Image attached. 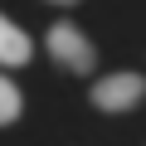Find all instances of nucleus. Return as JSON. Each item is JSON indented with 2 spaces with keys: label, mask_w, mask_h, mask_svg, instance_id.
Here are the masks:
<instances>
[{
  "label": "nucleus",
  "mask_w": 146,
  "mask_h": 146,
  "mask_svg": "<svg viewBox=\"0 0 146 146\" xmlns=\"http://www.w3.org/2000/svg\"><path fill=\"white\" fill-rule=\"evenodd\" d=\"M49 54H54L63 68H73V73H88V68L98 63V49L78 34V25H68V20H58V25L49 29Z\"/></svg>",
  "instance_id": "f257e3e1"
},
{
  "label": "nucleus",
  "mask_w": 146,
  "mask_h": 146,
  "mask_svg": "<svg viewBox=\"0 0 146 146\" xmlns=\"http://www.w3.org/2000/svg\"><path fill=\"white\" fill-rule=\"evenodd\" d=\"M141 98H146V78H141V73H107V78L93 83V102L102 112H127Z\"/></svg>",
  "instance_id": "f03ea898"
},
{
  "label": "nucleus",
  "mask_w": 146,
  "mask_h": 146,
  "mask_svg": "<svg viewBox=\"0 0 146 146\" xmlns=\"http://www.w3.org/2000/svg\"><path fill=\"white\" fill-rule=\"evenodd\" d=\"M29 54H34L29 34H25L20 25H10L5 15H0V63H10V68H20V63H29Z\"/></svg>",
  "instance_id": "7ed1b4c3"
},
{
  "label": "nucleus",
  "mask_w": 146,
  "mask_h": 146,
  "mask_svg": "<svg viewBox=\"0 0 146 146\" xmlns=\"http://www.w3.org/2000/svg\"><path fill=\"white\" fill-rule=\"evenodd\" d=\"M20 107H25V102H20V88H15L10 78H0V127L15 122V117H20Z\"/></svg>",
  "instance_id": "20e7f679"
},
{
  "label": "nucleus",
  "mask_w": 146,
  "mask_h": 146,
  "mask_svg": "<svg viewBox=\"0 0 146 146\" xmlns=\"http://www.w3.org/2000/svg\"><path fill=\"white\" fill-rule=\"evenodd\" d=\"M58 5H73V0H58Z\"/></svg>",
  "instance_id": "39448f33"
}]
</instances>
